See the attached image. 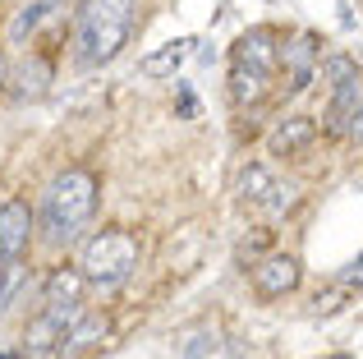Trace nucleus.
<instances>
[{
	"label": "nucleus",
	"mask_w": 363,
	"mask_h": 359,
	"mask_svg": "<svg viewBox=\"0 0 363 359\" xmlns=\"http://www.w3.org/2000/svg\"><path fill=\"white\" fill-rule=\"evenodd\" d=\"M92 212H97V175L74 166L46 184L42 203H37V231L51 249H74L79 235L88 231Z\"/></svg>",
	"instance_id": "nucleus-1"
},
{
	"label": "nucleus",
	"mask_w": 363,
	"mask_h": 359,
	"mask_svg": "<svg viewBox=\"0 0 363 359\" xmlns=\"http://www.w3.org/2000/svg\"><path fill=\"white\" fill-rule=\"evenodd\" d=\"M133 5L138 0H79L74 9V65L101 70L124 51L133 33Z\"/></svg>",
	"instance_id": "nucleus-2"
},
{
	"label": "nucleus",
	"mask_w": 363,
	"mask_h": 359,
	"mask_svg": "<svg viewBox=\"0 0 363 359\" xmlns=\"http://www.w3.org/2000/svg\"><path fill=\"white\" fill-rule=\"evenodd\" d=\"M133 267H138V240L129 231H97L79 253V272L97 290L124 286L133 277Z\"/></svg>",
	"instance_id": "nucleus-3"
},
{
	"label": "nucleus",
	"mask_w": 363,
	"mask_h": 359,
	"mask_svg": "<svg viewBox=\"0 0 363 359\" xmlns=\"http://www.w3.org/2000/svg\"><path fill=\"white\" fill-rule=\"evenodd\" d=\"M83 314H88L83 299H74V304H42V314L28 318V327H23V359H51L60 350L65 332H69Z\"/></svg>",
	"instance_id": "nucleus-4"
},
{
	"label": "nucleus",
	"mask_w": 363,
	"mask_h": 359,
	"mask_svg": "<svg viewBox=\"0 0 363 359\" xmlns=\"http://www.w3.org/2000/svg\"><path fill=\"white\" fill-rule=\"evenodd\" d=\"M281 65H285V92L290 97H299V92H308V83L318 79V65H322V46L313 33H294L290 42L281 46Z\"/></svg>",
	"instance_id": "nucleus-5"
},
{
	"label": "nucleus",
	"mask_w": 363,
	"mask_h": 359,
	"mask_svg": "<svg viewBox=\"0 0 363 359\" xmlns=\"http://www.w3.org/2000/svg\"><path fill=\"white\" fill-rule=\"evenodd\" d=\"M33 231H37V212L23 203V198L0 203V258H18V253H28Z\"/></svg>",
	"instance_id": "nucleus-6"
},
{
	"label": "nucleus",
	"mask_w": 363,
	"mask_h": 359,
	"mask_svg": "<svg viewBox=\"0 0 363 359\" xmlns=\"http://www.w3.org/2000/svg\"><path fill=\"white\" fill-rule=\"evenodd\" d=\"M299 286V263L290 253H267L262 263H253V290L262 299H285Z\"/></svg>",
	"instance_id": "nucleus-7"
},
{
	"label": "nucleus",
	"mask_w": 363,
	"mask_h": 359,
	"mask_svg": "<svg viewBox=\"0 0 363 359\" xmlns=\"http://www.w3.org/2000/svg\"><path fill=\"white\" fill-rule=\"evenodd\" d=\"M230 65H244V70H257V74H276L281 65V46H276V33L272 28H253L235 42L230 51Z\"/></svg>",
	"instance_id": "nucleus-8"
},
{
	"label": "nucleus",
	"mask_w": 363,
	"mask_h": 359,
	"mask_svg": "<svg viewBox=\"0 0 363 359\" xmlns=\"http://www.w3.org/2000/svg\"><path fill=\"white\" fill-rule=\"evenodd\" d=\"M318 138V125H313V116H285L281 125L267 134V153L272 157H299L303 148Z\"/></svg>",
	"instance_id": "nucleus-9"
},
{
	"label": "nucleus",
	"mask_w": 363,
	"mask_h": 359,
	"mask_svg": "<svg viewBox=\"0 0 363 359\" xmlns=\"http://www.w3.org/2000/svg\"><path fill=\"white\" fill-rule=\"evenodd\" d=\"M60 9H69V0H28L23 9H18L14 18H9V42L14 46H23L28 37H37V28L42 23H51Z\"/></svg>",
	"instance_id": "nucleus-10"
},
{
	"label": "nucleus",
	"mask_w": 363,
	"mask_h": 359,
	"mask_svg": "<svg viewBox=\"0 0 363 359\" xmlns=\"http://www.w3.org/2000/svg\"><path fill=\"white\" fill-rule=\"evenodd\" d=\"M106 332H111V323H106V314H83L79 323L65 332V341H60V359H79L83 350H92V346H101L106 341Z\"/></svg>",
	"instance_id": "nucleus-11"
},
{
	"label": "nucleus",
	"mask_w": 363,
	"mask_h": 359,
	"mask_svg": "<svg viewBox=\"0 0 363 359\" xmlns=\"http://www.w3.org/2000/svg\"><path fill=\"white\" fill-rule=\"evenodd\" d=\"M46 83H51V65H46L42 55H28V60L9 74L5 92H9V97H18V101H33V97H42V92H46Z\"/></svg>",
	"instance_id": "nucleus-12"
},
{
	"label": "nucleus",
	"mask_w": 363,
	"mask_h": 359,
	"mask_svg": "<svg viewBox=\"0 0 363 359\" xmlns=\"http://www.w3.org/2000/svg\"><path fill=\"white\" fill-rule=\"evenodd\" d=\"M272 189H276V175L267 171L262 162H248L244 171H240V180H235V194H240L244 207H267Z\"/></svg>",
	"instance_id": "nucleus-13"
},
{
	"label": "nucleus",
	"mask_w": 363,
	"mask_h": 359,
	"mask_svg": "<svg viewBox=\"0 0 363 359\" xmlns=\"http://www.w3.org/2000/svg\"><path fill=\"white\" fill-rule=\"evenodd\" d=\"M267 83H272V74L230 65V101H235V106H257V101L267 97Z\"/></svg>",
	"instance_id": "nucleus-14"
},
{
	"label": "nucleus",
	"mask_w": 363,
	"mask_h": 359,
	"mask_svg": "<svg viewBox=\"0 0 363 359\" xmlns=\"http://www.w3.org/2000/svg\"><path fill=\"white\" fill-rule=\"evenodd\" d=\"M189 46H194V42H189V37H179V42H166V46H161V51L143 55V65H138V70L147 74V79H170V74H175L179 65L189 60Z\"/></svg>",
	"instance_id": "nucleus-15"
},
{
	"label": "nucleus",
	"mask_w": 363,
	"mask_h": 359,
	"mask_svg": "<svg viewBox=\"0 0 363 359\" xmlns=\"http://www.w3.org/2000/svg\"><path fill=\"white\" fill-rule=\"evenodd\" d=\"M83 290H88V277H83L79 267H60L51 281H46L42 304H74V299H83Z\"/></svg>",
	"instance_id": "nucleus-16"
},
{
	"label": "nucleus",
	"mask_w": 363,
	"mask_h": 359,
	"mask_svg": "<svg viewBox=\"0 0 363 359\" xmlns=\"http://www.w3.org/2000/svg\"><path fill=\"white\" fill-rule=\"evenodd\" d=\"M23 286H28V258L23 253H18V258H5V267H0V318H5L9 304L23 295Z\"/></svg>",
	"instance_id": "nucleus-17"
},
{
	"label": "nucleus",
	"mask_w": 363,
	"mask_h": 359,
	"mask_svg": "<svg viewBox=\"0 0 363 359\" xmlns=\"http://www.w3.org/2000/svg\"><path fill=\"white\" fill-rule=\"evenodd\" d=\"M318 74H322V83H327V88H336V83L354 79V74H359V65L350 60V55H327V60L318 65Z\"/></svg>",
	"instance_id": "nucleus-18"
},
{
	"label": "nucleus",
	"mask_w": 363,
	"mask_h": 359,
	"mask_svg": "<svg viewBox=\"0 0 363 359\" xmlns=\"http://www.w3.org/2000/svg\"><path fill=\"white\" fill-rule=\"evenodd\" d=\"M184 359H216V332H198V336H189Z\"/></svg>",
	"instance_id": "nucleus-19"
},
{
	"label": "nucleus",
	"mask_w": 363,
	"mask_h": 359,
	"mask_svg": "<svg viewBox=\"0 0 363 359\" xmlns=\"http://www.w3.org/2000/svg\"><path fill=\"white\" fill-rule=\"evenodd\" d=\"M294 198H299V189H294V184H276V189H272V198H267V207H262V212L281 216L285 207H294Z\"/></svg>",
	"instance_id": "nucleus-20"
},
{
	"label": "nucleus",
	"mask_w": 363,
	"mask_h": 359,
	"mask_svg": "<svg viewBox=\"0 0 363 359\" xmlns=\"http://www.w3.org/2000/svg\"><path fill=\"white\" fill-rule=\"evenodd\" d=\"M345 138L350 143H363V97L354 101V111H350V120H345Z\"/></svg>",
	"instance_id": "nucleus-21"
},
{
	"label": "nucleus",
	"mask_w": 363,
	"mask_h": 359,
	"mask_svg": "<svg viewBox=\"0 0 363 359\" xmlns=\"http://www.w3.org/2000/svg\"><path fill=\"white\" fill-rule=\"evenodd\" d=\"M262 249H267V231H257L253 240H244V244H240V258H257Z\"/></svg>",
	"instance_id": "nucleus-22"
},
{
	"label": "nucleus",
	"mask_w": 363,
	"mask_h": 359,
	"mask_svg": "<svg viewBox=\"0 0 363 359\" xmlns=\"http://www.w3.org/2000/svg\"><path fill=\"white\" fill-rule=\"evenodd\" d=\"M345 286H359V290H363V258H359V263H354V267H350V272H345Z\"/></svg>",
	"instance_id": "nucleus-23"
},
{
	"label": "nucleus",
	"mask_w": 363,
	"mask_h": 359,
	"mask_svg": "<svg viewBox=\"0 0 363 359\" xmlns=\"http://www.w3.org/2000/svg\"><path fill=\"white\" fill-rule=\"evenodd\" d=\"M5 83H9V65H5V51H0V92H5Z\"/></svg>",
	"instance_id": "nucleus-24"
},
{
	"label": "nucleus",
	"mask_w": 363,
	"mask_h": 359,
	"mask_svg": "<svg viewBox=\"0 0 363 359\" xmlns=\"http://www.w3.org/2000/svg\"><path fill=\"white\" fill-rule=\"evenodd\" d=\"M0 267H5V258H0Z\"/></svg>",
	"instance_id": "nucleus-25"
}]
</instances>
